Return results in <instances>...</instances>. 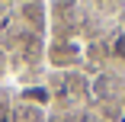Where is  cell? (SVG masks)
<instances>
[{
  "mask_svg": "<svg viewBox=\"0 0 125 122\" xmlns=\"http://www.w3.org/2000/svg\"><path fill=\"white\" fill-rule=\"evenodd\" d=\"M109 55L119 58V61H125V32H115V35H112V42H109Z\"/></svg>",
  "mask_w": 125,
  "mask_h": 122,
  "instance_id": "1",
  "label": "cell"
},
{
  "mask_svg": "<svg viewBox=\"0 0 125 122\" xmlns=\"http://www.w3.org/2000/svg\"><path fill=\"white\" fill-rule=\"evenodd\" d=\"M22 96H26V100H35V103H48V90H42V87H32V90H26Z\"/></svg>",
  "mask_w": 125,
  "mask_h": 122,
  "instance_id": "2",
  "label": "cell"
}]
</instances>
